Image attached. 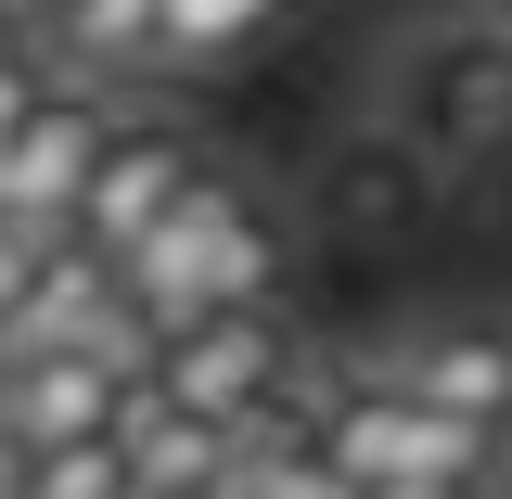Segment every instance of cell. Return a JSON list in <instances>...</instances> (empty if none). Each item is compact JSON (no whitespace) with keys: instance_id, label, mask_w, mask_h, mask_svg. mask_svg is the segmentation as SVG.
I'll list each match as a JSON object with an SVG mask.
<instances>
[{"instance_id":"1","label":"cell","mask_w":512,"mask_h":499,"mask_svg":"<svg viewBox=\"0 0 512 499\" xmlns=\"http://www.w3.org/2000/svg\"><path fill=\"white\" fill-rule=\"evenodd\" d=\"M282 269H295V218L256 180L205 167V180L116 256V308H128L141 346H167V333H205V320H256L282 295Z\"/></svg>"},{"instance_id":"2","label":"cell","mask_w":512,"mask_h":499,"mask_svg":"<svg viewBox=\"0 0 512 499\" xmlns=\"http://www.w3.org/2000/svg\"><path fill=\"white\" fill-rule=\"evenodd\" d=\"M397 141H423L436 154V180L448 167H487V154H512V52H500V26H448V39H423V52L397 64Z\"/></svg>"},{"instance_id":"3","label":"cell","mask_w":512,"mask_h":499,"mask_svg":"<svg viewBox=\"0 0 512 499\" xmlns=\"http://www.w3.org/2000/svg\"><path fill=\"white\" fill-rule=\"evenodd\" d=\"M154 346H52V359H0V474L64 461V448H103L141 384Z\"/></svg>"},{"instance_id":"4","label":"cell","mask_w":512,"mask_h":499,"mask_svg":"<svg viewBox=\"0 0 512 499\" xmlns=\"http://www.w3.org/2000/svg\"><path fill=\"white\" fill-rule=\"evenodd\" d=\"M282 372H295V333H282V308H256V320H205V333H167V346L141 359V384H154L167 410H192V423H218V436H256V410L282 397Z\"/></svg>"},{"instance_id":"5","label":"cell","mask_w":512,"mask_h":499,"mask_svg":"<svg viewBox=\"0 0 512 499\" xmlns=\"http://www.w3.org/2000/svg\"><path fill=\"white\" fill-rule=\"evenodd\" d=\"M205 180V141H192L180 116H128L103 128V154H90V192H77V218H64V244H90V256H128L180 192Z\"/></svg>"},{"instance_id":"6","label":"cell","mask_w":512,"mask_h":499,"mask_svg":"<svg viewBox=\"0 0 512 499\" xmlns=\"http://www.w3.org/2000/svg\"><path fill=\"white\" fill-rule=\"evenodd\" d=\"M308 205H320V231H346V244H397V231H423V205H436V154L397 141L384 116H359V128L320 141Z\"/></svg>"},{"instance_id":"7","label":"cell","mask_w":512,"mask_h":499,"mask_svg":"<svg viewBox=\"0 0 512 499\" xmlns=\"http://www.w3.org/2000/svg\"><path fill=\"white\" fill-rule=\"evenodd\" d=\"M103 128H116V103H90V90H52L39 116L0 141V231H13V244H64V218H77V192H90V154H103Z\"/></svg>"},{"instance_id":"8","label":"cell","mask_w":512,"mask_h":499,"mask_svg":"<svg viewBox=\"0 0 512 499\" xmlns=\"http://www.w3.org/2000/svg\"><path fill=\"white\" fill-rule=\"evenodd\" d=\"M384 384H397L410 410H436V423H474V436L500 448V436H512V320H487V308L423 320V333H410V359H397Z\"/></svg>"},{"instance_id":"9","label":"cell","mask_w":512,"mask_h":499,"mask_svg":"<svg viewBox=\"0 0 512 499\" xmlns=\"http://www.w3.org/2000/svg\"><path fill=\"white\" fill-rule=\"evenodd\" d=\"M116 461H128V499H218V487H231V461H244V436H218V423L167 410L154 384H128Z\"/></svg>"},{"instance_id":"10","label":"cell","mask_w":512,"mask_h":499,"mask_svg":"<svg viewBox=\"0 0 512 499\" xmlns=\"http://www.w3.org/2000/svg\"><path fill=\"white\" fill-rule=\"evenodd\" d=\"M269 39H282V0H154V77L269 52Z\"/></svg>"},{"instance_id":"11","label":"cell","mask_w":512,"mask_h":499,"mask_svg":"<svg viewBox=\"0 0 512 499\" xmlns=\"http://www.w3.org/2000/svg\"><path fill=\"white\" fill-rule=\"evenodd\" d=\"M218 499H359V487H346V474H333L320 448H244Z\"/></svg>"},{"instance_id":"12","label":"cell","mask_w":512,"mask_h":499,"mask_svg":"<svg viewBox=\"0 0 512 499\" xmlns=\"http://www.w3.org/2000/svg\"><path fill=\"white\" fill-rule=\"evenodd\" d=\"M26 269H39V244H13V231H0V333H13V308H26Z\"/></svg>"},{"instance_id":"13","label":"cell","mask_w":512,"mask_h":499,"mask_svg":"<svg viewBox=\"0 0 512 499\" xmlns=\"http://www.w3.org/2000/svg\"><path fill=\"white\" fill-rule=\"evenodd\" d=\"M13 64H39V39H26V26L0 13V77H13Z\"/></svg>"},{"instance_id":"14","label":"cell","mask_w":512,"mask_h":499,"mask_svg":"<svg viewBox=\"0 0 512 499\" xmlns=\"http://www.w3.org/2000/svg\"><path fill=\"white\" fill-rule=\"evenodd\" d=\"M372 499H487V487H372Z\"/></svg>"},{"instance_id":"15","label":"cell","mask_w":512,"mask_h":499,"mask_svg":"<svg viewBox=\"0 0 512 499\" xmlns=\"http://www.w3.org/2000/svg\"><path fill=\"white\" fill-rule=\"evenodd\" d=\"M500 52H512V26H500Z\"/></svg>"},{"instance_id":"16","label":"cell","mask_w":512,"mask_h":499,"mask_svg":"<svg viewBox=\"0 0 512 499\" xmlns=\"http://www.w3.org/2000/svg\"><path fill=\"white\" fill-rule=\"evenodd\" d=\"M0 487H13V474H0Z\"/></svg>"}]
</instances>
